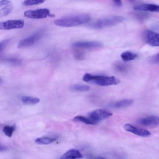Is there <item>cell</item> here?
Here are the masks:
<instances>
[{"label":"cell","mask_w":159,"mask_h":159,"mask_svg":"<svg viewBox=\"0 0 159 159\" xmlns=\"http://www.w3.org/2000/svg\"><path fill=\"white\" fill-rule=\"evenodd\" d=\"M90 17L88 15L82 14L66 16L57 19L54 21L56 25L70 27L79 25L89 22Z\"/></svg>","instance_id":"6da1fadb"},{"label":"cell","mask_w":159,"mask_h":159,"mask_svg":"<svg viewBox=\"0 0 159 159\" xmlns=\"http://www.w3.org/2000/svg\"><path fill=\"white\" fill-rule=\"evenodd\" d=\"M83 80L101 86L116 85L120 83V80L113 76L94 75L89 73L84 75Z\"/></svg>","instance_id":"7a4b0ae2"},{"label":"cell","mask_w":159,"mask_h":159,"mask_svg":"<svg viewBox=\"0 0 159 159\" xmlns=\"http://www.w3.org/2000/svg\"><path fill=\"white\" fill-rule=\"evenodd\" d=\"M124 20L120 16H114L100 19L90 25V26L96 29H100L115 25Z\"/></svg>","instance_id":"3957f363"},{"label":"cell","mask_w":159,"mask_h":159,"mask_svg":"<svg viewBox=\"0 0 159 159\" xmlns=\"http://www.w3.org/2000/svg\"><path fill=\"white\" fill-rule=\"evenodd\" d=\"M50 14L48 9L40 8L26 11H25L24 14V16L29 18L39 19H43L49 16Z\"/></svg>","instance_id":"277c9868"},{"label":"cell","mask_w":159,"mask_h":159,"mask_svg":"<svg viewBox=\"0 0 159 159\" xmlns=\"http://www.w3.org/2000/svg\"><path fill=\"white\" fill-rule=\"evenodd\" d=\"M111 113L106 110L97 109L90 112L89 117L96 123L98 122L107 119L112 115Z\"/></svg>","instance_id":"5b68a950"},{"label":"cell","mask_w":159,"mask_h":159,"mask_svg":"<svg viewBox=\"0 0 159 159\" xmlns=\"http://www.w3.org/2000/svg\"><path fill=\"white\" fill-rule=\"evenodd\" d=\"M24 25V21L21 20H9L1 22L0 29L2 30H10L22 28Z\"/></svg>","instance_id":"8992f818"},{"label":"cell","mask_w":159,"mask_h":159,"mask_svg":"<svg viewBox=\"0 0 159 159\" xmlns=\"http://www.w3.org/2000/svg\"><path fill=\"white\" fill-rule=\"evenodd\" d=\"M143 37L145 41L153 46H159V34L150 30L146 31Z\"/></svg>","instance_id":"52a82bcc"},{"label":"cell","mask_w":159,"mask_h":159,"mask_svg":"<svg viewBox=\"0 0 159 159\" xmlns=\"http://www.w3.org/2000/svg\"><path fill=\"white\" fill-rule=\"evenodd\" d=\"M124 128L127 131L141 137H147L151 134L149 131L143 128L135 127L129 123L125 124L124 126Z\"/></svg>","instance_id":"ba28073f"},{"label":"cell","mask_w":159,"mask_h":159,"mask_svg":"<svg viewBox=\"0 0 159 159\" xmlns=\"http://www.w3.org/2000/svg\"><path fill=\"white\" fill-rule=\"evenodd\" d=\"M41 36L39 33H36L24 39L19 41L17 47L18 48H22L33 45L39 40Z\"/></svg>","instance_id":"9c48e42d"},{"label":"cell","mask_w":159,"mask_h":159,"mask_svg":"<svg viewBox=\"0 0 159 159\" xmlns=\"http://www.w3.org/2000/svg\"><path fill=\"white\" fill-rule=\"evenodd\" d=\"M102 45L101 43L98 42H77L73 43L72 46L76 48H99Z\"/></svg>","instance_id":"30bf717a"},{"label":"cell","mask_w":159,"mask_h":159,"mask_svg":"<svg viewBox=\"0 0 159 159\" xmlns=\"http://www.w3.org/2000/svg\"><path fill=\"white\" fill-rule=\"evenodd\" d=\"M13 4L10 1L2 0L0 2V17H3L8 15L12 11Z\"/></svg>","instance_id":"8fae6325"},{"label":"cell","mask_w":159,"mask_h":159,"mask_svg":"<svg viewBox=\"0 0 159 159\" xmlns=\"http://www.w3.org/2000/svg\"><path fill=\"white\" fill-rule=\"evenodd\" d=\"M139 123L142 125L147 126H153L159 125V117L151 116L140 119Z\"/></svg>","instance_id":"7c38bea8"},{"label":"cell","mask_w":159,"mask_h":159,"mask_svg":"<svg viewBox=\"0 0 159 159\" xmlns=\"http://www.w3.org/2000/svg\"><path fill=\"white\" fill-rule=\"evenodd\" d=\"M83 156L80 151L75 149H70L64 154L60 158L61 159H75L81 158Z\"/></svg>","instance_id":"4fadbf2b"},{"label":"cell","mask_w":159,"mask_h":159,"mask_svg":"<svg viewBox=\"0 0 159 159\" xmlns=\"http://www.w3.org/2000/svg\"><path fill=\"white\" fill-rule=\"evenodd\" d=\"M136 10L159 12V6L151 4H142L134 7Z\"/></svg>","instance_id":"5bb4252c"},{"label":"cell","mask_w":159,"mask_h":159,"mask_svg":"<svg viewBox=\"0 0 159 159\" xmlns=\"http://www.w3.org/2000/svg\"><path fill=\"white\" fill-rule=\"evenodd\" d=\"M133 100L131 99H124L111 105V107L120 108L129 106L133 103Z\"/></svg>","instance_id":"9a60e30c"},{"label":"cell","mask_w":159,"mask_h":159,"mask_svg":"<svg viewBox=\"0 0 159 159\" xmlns=\"http://www.w3.org/2000/svg\"><path fill=\"white\" fill-rule=\"evenodd\" d=\"M113 66L116 71L122 73L127 72L129 68L128 64L120 61H116L114 63Z\"/></svg>","instance_id":"2e32d148"},{"label":"cell","mask_w":159,"mask_h":159,"mask_svg":"<svg viewBox=\"0 0 159 159\" xmlns=\"http://www.w3.org/2000/svg\"><path fill=\"white\" fill-rule=\"evenodd\" d=\"M57 139L55 138L43 137L36 139L35 142L39 144H48L56 141Z\"/></svg>","instance_id":"e0dca14e"},{"label":"cell","mask_w":159,"mask_h":159,"mask_svg":"<svg viewBox=\"0 0 159 159\" xmlns=\"http://www.w3.org/2000/svg\"><path fill=\"white\" fill-rule=\"evenodd\" d=\"M120 56L123 60L127 61L134 60L138 57V55L131 52L125 51L123 52Z\"/></svg>","instance_id":"ac0fdd59"},{"label":"cell","mask_w":159,"mask_h":159,"mask_svg":"<svg viewBox=\"0 0 159 159\" xmlns=\"http://www.w3.org/2000/svg\"><path fill=\"white\" fill-rule=\"evenodd\" d=\"M22 101L25 104H34L38 103L40 99L38 98L28 96H24L22 97Z\"/></svg>","instance_id":"d6986e66"},{"label":"cell","mask_w":159,"mask_h":159,"mask_svg":"<svg viewBox=\"0 0 159 159\" xmlns=\"http://www.w3.org/2000/svg\"><path fill=\"white\" fill-rule=\"evenodd\" d=\"M90 89L89 87L85 85L74 84L70 87V90L76 92H85L88 91Z\"/></svg>","instance_id":"ffe728a7"},{"label":"cell","mask_w":159,"mask_h":159,"mask_svg":"<svg viewBox=\"0 0 159 159\" xmlns=\"http://www.w3.org/2000/svg\"><path fill=\"white\" fill-rule=\"evenodd\" d=\"M73 120L75 121L82 122L87 125H94L96 123L89 117L87 118L82 116H75Z\"/></svg>","instance_id":"44dd1931"},{"label":"cell","mask_w":159,"mask_h":159,"mask_svg":"<svg viewBox=\"0 0 159 159\" xmlns=\"http://www.w3.org/2000/svg\"><path fill=\"white\" fill-rule=\"evenodd\" d=\"M15 129V125L12 126L6 125L4 126L3 131L6 135L10 137L12 136Z\"/></svg>","instance_id":"7402d4cb"},{"label":"cell","mask_w":159,"mask_h":159,"mask_svg":"<svg viewBox=\"0 0 159 159\" xmlns=\"http://www.w3.org/2000/svg\"><path fill=\"white\" fill-rule=\"evenodd\" d=\"M45 0H25L23 4L25 6H30L39 5L43 3Z\"/></svg>","instance_id":"603a6c76"},{"label":"cell","mask_w":159,"mask_h":159,"mask_svg":"<svg viewBox=\"0 0 159 159\" xmlns=\"http://www.w3.org/2000/svg\"><path fill=\"white\" fill-rule=\"evenodd\" d=\"M149 61L152 63H159V53L150 57L149 58Z\"/></svg>","instance_id":"cb8c5ba5"},{"label":"cell","mask_w":159,"mask_h":159,"mask_svg":"<svg viewBox=\"0 0 159 159\" xmlns=\"http://www.w3.org/2000/svg\"><path fill=\"white\" fill-rule=\"evenodd\" d=\"M74 57L78 60H83L84 58V55L83 52L78 51L75 52Z\"/></svg>","instance_id":"d4e9b609"},{"label":"cell","mask_w":159,"mask_h":159,"mask_svg":"<svg viewBox=\"0 0 159 159\" xmlns=\"http://www.w3.org/2000/svg\"><path fill=\"white\" fill-rule=\"evenodd\" d=\"M9 41L8 39L2 41L0 43V53L1 54L2 52L3 51Z\"/></svg>","instance_id":"484cf974"},{"label":"cell","mask_w":159,"mask_h":159,"mask_svg":"<svg viewBox=\"0 0 159 159\" xmlns=\"http://www.w3.org/2000/svg\"><path fill=\"white\" fill-rule=\"evenodd\" d=\"M115 5L117 7H120L122 5V2L121 0H113Z\"/></svg>","instance_id":"4316f807"},{"label":"cell","mask_w":159,"mask_h":159,"mask_svg":"<svg viewBox=\"0 0 159 159\" xmlns=\"http://www.w3.org/2000/svg\"><path fill=\"white\" fill-rule=\"evenodd\" d=\"M7 149V148L3 145H0V151H4Z\"/></svg>","instance_id":"83f0119b"},{"label":"cell","mask_w":159,"mask_h":159,"mask_svg":"<svg viewBox=\"0 0 159 159\" xmlns=\"http://www.w3.org/2000/svg\"><path fill=\"white\" fill-rule=\"evenodd\" d=\"M55 16L54 14H50L49 16L48 17H55Z\"/></svg>","instance_id":"f1b7e54d"},{"label":"cell","mask_w":159,"mask_h":159,"mask_svg":"<svg viewBox=\"0 0 159 159\" xmlns=\"http://www.w3.org/2000/svg\"><path fill=\"white\" fill-rule=\"evenodd\" d=\"M131 0V1H133V0Z\"/></svg>","instance_id":"f546056e"}]
</instances>
